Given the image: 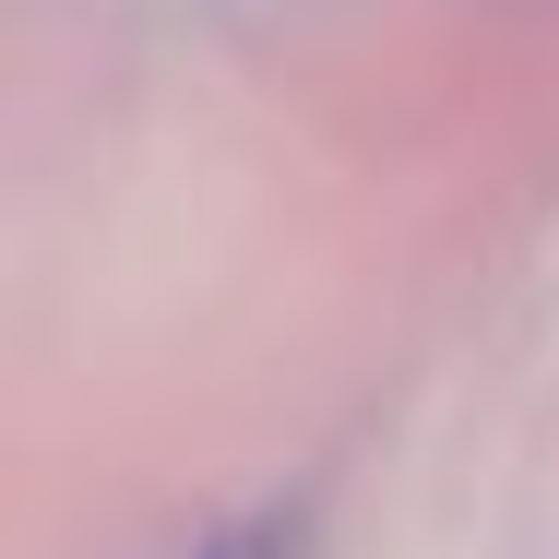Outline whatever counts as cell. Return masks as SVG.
Instances as JSON below:
<instances>
[{
  "label": "cell",
  "mask_w": 559,
  "mask_h": 559,
  "mask_svg": "<svg viewBox=\"0 0 559 559\" xmlns=\"http://www.w3.org/2000/svg\"><path fill=\"white\" fill-rule=\"evenodd\" d=\"M179 559H298V512H238L226 536H203V548Z\"/></svg>",
  "instance_id": "obj_1"
}]
</instances>
